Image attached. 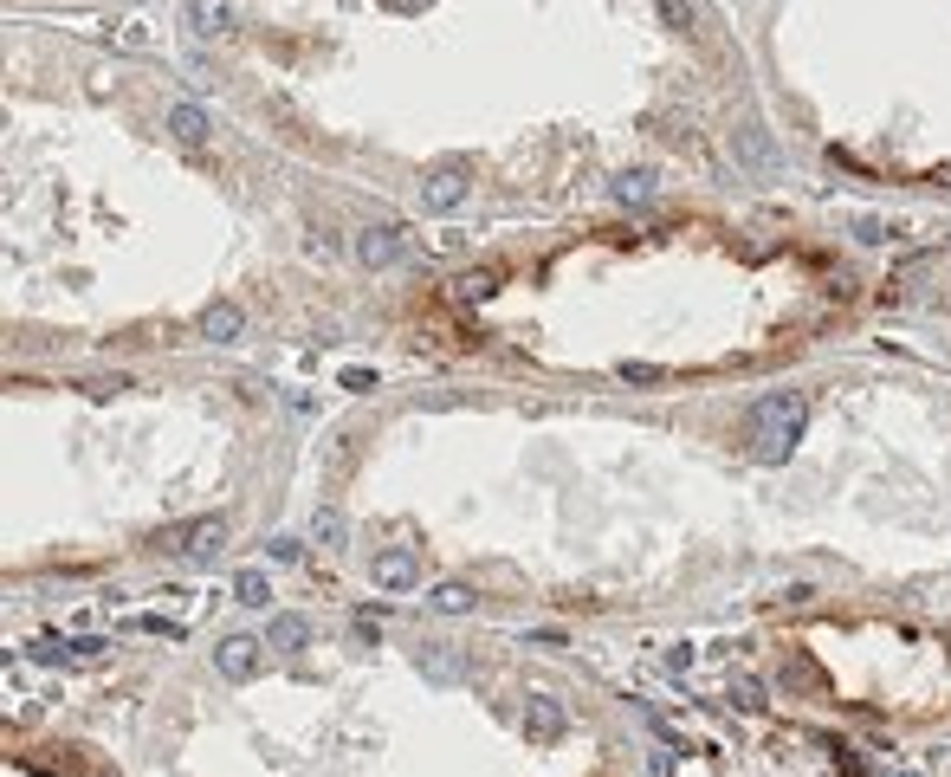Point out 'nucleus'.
<instances>
[{
  "mask_svg": "<svg viewBox=\"0 0 951 777\" xmlns=\"http://www.w3.org/2000/svg\"><path fill=\"white\" fill-rule=\"evenodd\" d=\"M525 732H531L537 745H544V739H557V732H563V706L550 700V693H531V700H525Z\"/></svg>",
  "mask_w": 951,
  "mask_h": 777,
  "instance_id": "9",
  "label": "nucleus"
},
{
  "mask_svg": "<svg viewBox=\"0 0 951 777\" xmlns=\"http://www.w3.org/2000/svg\"><path fill=\"white\" fill-rule=\"evenodd\" d=\"M492 292H499V272H486V266H479V272H466V279L453 285V298H460V305H486Z\"/></svg>",
  "mask_w": 951,
  "mask_h": 777,
  "instance_id": "16",
  "label": "nucleus"
},
{
  "mask_svg": "<svg viewBox=\"0 0 951 777\" xmlns=\"http://www.w3.org/2000/svg\"><path fill=\"white\" fill-rule=\"evenodd\" d=\"M466 201V162H434L421 175V208L427 214H453Z\"/></svg>",
  "mask_w": 951,
  "mask_h": 777,
  "instance_id": "3",
  "label": "nucleus"
},
{
  "mask_svg": "<svg viewBox=\"0 0 951 777\" xmlns=\"http://www.w3.org/2000/svg\"><path fill=\"white\" fill-rule=\"evenodd\" d=\"M803 428H809V402L796 389H777V395H764L757 402V460H790L796 454V441H803Z\"/></svg>",
  "mask_w": 951,
  "mask_h": 777,
  "instance_id": "1",
  "label": "nucleus"
},
{
  "mask_svg": "<svg viewBox=\"0 0 951 777\" xmlns=\"http://www.w3.org/2000/svg\"><path fill=\"white\" fill-rule=\"evenodd\" d=\"M854 234H861L867 247H874V240H887V221H874V214H867V221H854Z\"/></svg>",
  "mask_w": 951,
  "mask_h": 777,
  "instance_id": "22",
  "label": "nucleus"
},
{
  "mask_svg": "<svg viewBox=\"0 0 951 777\" xmlns=\"http://www.w3.org/2000/svg\"><path fill=\"white\" fill-rule=\"evenodd\" d=\"M343 389H376V370H343Z\"/></svg>",
  "mask_w": 951,
  "mask_h": 777,
  "instance_id": "24",
  "label": "nucleus"
},
{
  "mask_svg": "<svg viewBox=\"0 0 951 777\" xmlns=\"http://www.w3.org/2000/svg\"><path fill=\"white\" fill-rule=\"evenodd\" d=\"M415 667L434 687H453V680H466V654H447V648H421L415 654Z\"/></svg>",
  "mask_w": 951,
  "mask_h": 777,
  "instance_id": "11",
  "label": "nucleus"
},
{
  "mask_svg": "<svg viewBox=\"0 0 951 777\" xmlns=\"http://www.w3.org/2000/svg\"><path fill=\"white\" fill-rule=\"evenodd\" d=\"M427 603H434V609H440V616H466V609H473V603H479V596H473V590H466V583H440V590H434V596H427Z\"/></svg>",
  "mask_w": 951,
  "mask_h": 777,
  "instance_id": "17",
  "label": "nucleus"
},
{
  "mask_svg": "<svg viewBox=\"0 0 951 777\" xmlns=\"http://www.w3.org/2000/svg\"><path fill=\"white\" fill-rule=\"evenodd\" d=\"M382 7H395V13H427L434 0H382Z\"/></svg>",
  "mask_w": 951,
  "mask_h": 777,
  "instance_id": "26",
  "label": "nucleus"
},
{
  "mask_svg": "<svg viewBox=\"0 0 951 777\" xmlns=\"http://www.w3.org/2000/svg\"><path fill=\"white\" fill-rule=\"evenodd\" d=\"M622 376H628V383H660V370H654V363H628Z\"/></svg>",
  "mask_w": 951,
  "mask_h": 777,
  "instance_id": "23",
  "label": "nucleus"
},
{
  "mask_svg": "<svg viewBox=\"0 0 951 777\" xmlns=\"http://www.w3.org/2000/svg\"><path fill=\"white\" fill-rule=\"evenodd\" d=\"M214 667L227 680H253L259 667H266V642H253V635H227V642L214 648Z\"/></svg>",
  "mask_w": 951,
  "mask_h": 777,
  "instance_id": "4",
  "label": "nucleus"
},
{
  "mask_svg": "<svg viewBox=\"0 0 951 777\" xmlns=\"http://www.w3.org/2000/svg\"><path fill=\"white\" fill-rule=\"evenodd\" d=\"M220 538H227V518H220V512H201V518H188V525L162 531V538H156V551H188V557H208V551H220Z\"/></svg>",
  "mask_w": 951,
  "mask_h": 777,
  "instance_id": "2",
  "label": "nucleus"
},
{
  "mask_svg": "<svg viewBox=\"0 0 951 777\" xmlns=\"http://www.w3.org/2000/svg\"><path fill=\"white\" fill-rule=\"evenodd\" d=\"M654 13L673 26V33H693V20H699V13H693V0H654Z\"/></svg>",
  "mask_w": 951,
  "mask_h": 777,
  "instance_id": "19",
  "label": "nucleus"
},
{
  "mask_svg": "<svg viewBox=\"0 0 951 777\" xmlns=\"http://www.w3.org/2000/svg\"><path fill=\"white\" fill-rule=\"evenodd\" d=\"M311 538H317V544H343V538H350L343 512H337V506H317V518H311Z\"/></svg>",
  "mask_w": 951,
  "mask_h": 777,
  "instance_id": "18",
  "label": "nucleus"
},
{
  "mask_svg": "<svg viewBox=\"0 0 951 777\" xmlns=\"http://www.w3.org/2000/svg\"><path fill=\"white\" fill-rule=\"evenodd\" d=\"M738 156H744V162H751V169H770V175H777V169H783V156H777V143H770V136H764V130H757V124H738Z\"/></svg>",
  "mask_w": 951,
  "mask_h": 777,
  "instance_id": "10",
  "label": "nucleus"
},
{
  "mask_svg": "<svg viewBox=\"0 0 951 777\" xmlns=\"http://www.w3.org/2000/svg\"><path fill=\"white\" fill-rule=\"evenodd\" d=\"M369 577H376V590L402 596V590H415V583H421V564H415V551H382L376 564H369Z\"/></svg>",
  "mask_w": 951,
  "mask_h": 777,
  "instance_id": "6",
  "label": "nucleus"
},
{
  "mask_svg": "<svg viewBox=\"0 0 951 777\" xmlns=\"http://www.w3.org/2000/svg\"><path fill=\"white\" fill-rule=\"evenodd\" d=\"M233 603H240V609H266L272 603L266 570H240V577H233Z\"/></svg>",
  "mask_w": 951,
  "mask_h": 777,
  "instance_id": "14",
  "label": "nucleus"
},
{
  "mask_svg": "<svg viewBox=\"0 0 951 777\" xmlns=\"http://www.w3.org/2000/svg\"><path fill=\"white\" fill-rule=\"evenodd\" d=\"M647 771H654V777H673V752H654V758H647Z\"/></svg>",
  "mask_w": 951,
  "mask_h": 777,
  "instance_id": "25",
  "label": "nucleus"
},
{
  "mask_svg": "<svg viewBox=\"0 0 951 777\" xmlns=\"http://www.w3.org/2000/svg\"><path fill=\"white\" fill-rule=\"evenodd\" d=\"M356 259H363V266H395V259H402V227H369V234L356 240Z\"/></svg>",
  "mask_w": 951,
  "mask_h": 777,
  "instance_id": "8",
  "label": "nucleus"
},
{
  "mask_svg": "<svg viewBox=\"0 0 951 777\" xmlns=\"http://www.w3.org/2000/svg\"><path fill=\"white\" fill-rule=\"evenodd\" d=\"M169 130L182 136V143H208V136H214V117L201 111V104H175V111H169Z\"/></svg>",
  "mask_w": 951,
  "mask_h": 777,
  "instance_id": "12",
  "label": "nucleus"
},
{
  "mask_svg": "<svg viewBox=\"0 0 951 777\" xmlns=\"http://www.w3.org/2000/svg\"><path fill=\"white\" fill-rule=\"evenodd\" d=\"M195 337H201V344H240V337H246V311L227 305V298H214V305L195 318Z\"/></svg>",
  "mask_w": 951,
  "mask_h": 777,
  "instance_id": "5",
  "label": "nucleus"
},
{
  "mask_svg": "<svg viewBox=\"0 0 951 777\" xmlns=\"http://www.w3.org/2000/svg\"><path fill=\"white\" fill-rule=\"evenodd\" d=\"M123 389H130V376H85V395H98V402L104 395H123Z\"/></svg>",
  "mask_w": 951,
  "mask_h": 777,
  "instance_id": "20",
  "label": "nucleus"
},
{
  "mask_svg": "<svg viewBox=\"0 0 951 777\" xmlns=\"http://www.w3.org/2000/svg\"><path fill=\"white\" fill-rule=\"evenodd\" d=\"M660 195V182L647 169H628V175H615V201H628V208H647V201Z\"/></svg>",
  "mask_w": 951,
  "mask_h": 777,
  "instance_id": "13",
  "label": "nucleus"
},
{
  "mask_svg": "<svg viewBox=\"0 0 951 777\" xmlns=\"http://www.w3.org/2000/svg\"><path fill=\"white\" fill-rule=\"evenodd\" d=\"M266 551H272V564H298V557H305V538H272Z\"/></svg>",
  "mask_w": 951,
  "mask_h": 777,
  "instance_id": "21",
  "label": "nucleus"
},
{
  "mask_svg": "<svg viewBox=\"0 0 951 777\" xmlns=\"http://www.w3.org/2000/svg\"><path fill=\"white\" fill-rule=\"evenodd\" d=\"M233 0H188V33H201V39H220V33H233Z\"/></svg>",
  "mask_w": 951,
  "mask_h": 777,
  "instance_id": "7",
  "label": "nucleus"
},
{
  "mask_svg": "<svg viewBox=\"0 0 951 777\" xmlns=\"http://www.w3.org/2000/svg\"><path fill=\"white\" fill-rule=\"evenodd\" d=\"M266 642H272V648H292V654H298V648L311 642V622H305V616H272Z\"/></svg>",
  "mask_w": 951,
  "mask_h": 777,
  "instance_id": "15",
  "label": "nucleus"
}]
</instances>
